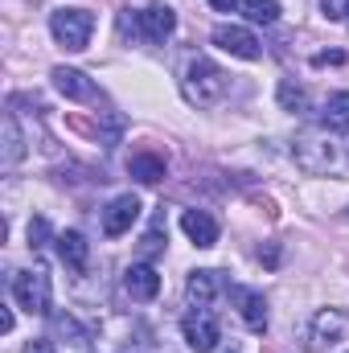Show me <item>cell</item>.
<instances>
[{
	"label": "cell",
	"mask_w": 349,
	"mask_h": 353,
	"mask_svg": "<svg viewBox=\"0 0 349 353\" xmlns=\"http://www.w3.org/2000/svg\"><path fill=\"white\" fill-rule=\"evenodd\" d=\"M226 90H230V79H226V70H222L218 62L193 58V62L185 66V79H181L185 103H193V107H214V103L226 99Z\"/></svg>",
	"instance_id": "6da1fadb"
},
{
	"label": "cell",
	"mask_w": 349,
	"mask_h": 353,
	"mask_svg": "<svg viewBox=\"0 0 349 353\" xmlns=\"http://www.w3.org/2000/svg\"><path fill=\"white\" fill-rule=\"evenodd\" d=\"M292 157H296V165H300L304 173L321 176V173H333V169H337L341 148H337L329 136H321V132H304V136H296Z\"/></svg>",
	"instance_id": "7a4b0ae2"
},
{
	"label": "cell",
	"mask_w": 349,
	"mask_h": 353,
	"mask_svg": "<svg viewBox=\"0 0 349 353\" xmlns=\"http://www.w3.org/2000/svg\"><path fill=\"white\" fill-rule=\"evenodd\" d=\"M50 33H54V41H58L62 50L79 54V50L90 46L94 17H90L87 8H54V12H50Z\"/></svg>",
	"instance_id": "3957f363"
},
{
	"label": "cell",
	"mask_w": 349,
	"mask_h": 353,
	"mask_svg": "<svg viewBox=\"0 0 349 353\" xmlns=\"http://www.w3.org/2000/svg\"><path fill=\"white\" fill-rule=\"evenodd\" d=\"M12 300L33 316H50V275H46V267L17 271L12 275Z\"/></svg>",
	"instance_id": "277c9868"
},
{
	"label": "cell",
	"mask_w": 349,
	"mask_h": 353,
	"mask_svg": "<svg viewBox=\"0 0 349 353\" xmlns=\"http://www.w3.org/2000/svg\"><path fill=\"white\" fill-rule=\"evenodd\" d=\"M349 341V312L346 308H321L308 325V345L317 353L325 350H337Z\"/></svg>",
	"instance_id": "5b68a950"
},
{
	"label": "cell",
	"mask_w": 349,
	"mask_h": 353,
	"mask_svg": "<svg viewBox=\"0 0 349 353\" xmlns=\"http://www.w3.org/2000/svg\"><path fill=\"white\" fill-rule=\"evenodd\" d=\"M181 337L193 353H214L222 341V329H218V316L214 308H189L185 321H181Z\"/></svg>",
	"instance_id": "8992f818"
},
{
	"label": "cell",
	"mask_w": 349,
	"mask_h": 353,
	"mask_svg": "<svg viewBox=\"0 0 349 353\" xmlns=\"http://www.w3.org/2000/svg\"><path fill=\"white\" fill-rule=\"evenodd\" d=\"M123 29H132L140 41H165V37H173V29H177V12L169 4H148L136 17H123Z\"/></svg>",
	"instance_id": "52a82bcc"
},
{
	"label": "cell",
	"mask_w": 349,
	"mask_h": 353,
	"mask_svg": "<svg viewBox=\"0 0 349 353\" xmlns=\"http://www.w3.org/2000/svg\"><path fill=\"white\" fill-rule=\"evenodd\" d=\"M214 46L226 50L230 58H243V62L263 58V41L251 29H243V25H218V29H214Z\"/></svg>",
	"instance_id": "ba28073f"
},
{
	"label": "cell",
	"mask_w": 349,
	"mask_h": 353,
	"mask_svg": "<svg viewBox=\"0 0 349 353\" xmlns=\"http://www.w3.org/2000/svg\"><path fill=\"white\" fill-rule=\"evenodd\" d=\"M136 218H140V197H136V193H119V197L103 210V234H107V239H119V234H128V230L136 226Z\"/></svg>",
	"instance_id": "9c48e42d"
},
{
	"label": "cell",
	"mask_w": 349,
	"mask_h": 353,
	"mask_svg": "<svg viewBox=\"0 0 349 353\" xmlns=\"http://www.w3.org/2000/svg\"><path fill=\"white\" fill-rule=\"evenodd\" d=\"M230 300L239 304V316H243V325H247L251 333H263V329H267V300H263V292L235 283V288H230Z\"/></svg>",
	"instance_id": "30bf717a"
},
{
	"label": "cell",
	"mask_w": 349,
	"mask_h": 353,
	"mask_svg": "<svg viewBox=\"0 0 349 353\" xmlns=\"http://www.w3.org/2000/svg\"><path fill=\"white\" fill-rule=\"evenodd\" d=\"M157 292H161V275L152 263H132L123 271V296L144 304V300H157Z\"/></svg>",
	"instance_id": "8fae6325"
},
{
	"label": "cell",
	"mask_w": 349,
	"mask_h": 353,
	"mask_svg": "<svg viewBox=\"0 0 349 353\" xmlns=\"http://www.w3.org/2000/svg\"><path fill=\"white\" fill-rule=\"evenodd\" d=\"M181 230H185V234H189V243H193V247H201V251L218 247V222H214L206 210H185V214H181Z\"/></svg>",
	"instance_id": "7c38bea8"
},
{
	"label": "cell",
	"mask_w": 349,
	"mask_h": 353,
	"mask_svg": "<svg viewBox=\"0 0 349 353\" xmlns=\"http://www.w3.org/2000/svg\"><path fill=\"white\" fill-rule=\"evenodd\" d=\"M218 292H222L218 271H189V279H185V300H189V308H210V304L218 300Z\"/></svg>",
	"instance_id": "4fadbf2b"
},
{
	"label": "cell",
	"mask_w": 349,
	"mask_h": 353,
	"mask_svg": "<svg viewBox=\"0 0 349 353\" xmlns=\"http://www.w3.org/2000/svg\"><path fill=\"white\" fill-rule=\"evenodd\" d=\"M54 87L58 94H66V99H74V103H90L94 99V83H90L83 70H74V66H54Z\"/></svg>",
	"instance_id": "5bb4252c"
},
{
	"label": "cell",
	"mask_w": 349,
	"mask_h": 353,
	"mask_svg": "<svg viewBox=\"0 0 349 353\" xmlns=\"http://www.w3.org/2000/svg\"><path fill=\"white\" fill-rule=\"evenodd\" d=\"M54 243H58V259L70 267V271H87V263H90V243L79 234V230H62Z\"/></svg>",
	"instance_id": "9a60e30c"
},
{
	"label": "cell",
	"mask_w": 349,
	"mask_h": 353,
	"mask_svg": "<svg viewBox=\"0 0 349 353\" xmlns=\"http://www.w3.org/2000/svg\"><path fill=\"white\" fill-rule=\"evenodd\" d=\"M50 329H54V341H66L70 350H79V353L90 350V333L70 312H50Z\"/></svg>",
	"instance_id": "2e32d148"
},
{
	"label": "cell",
	"mask_w": 349,
	"mask_h": 353,
	"mask_svg": "<svg viewBox=\"0 0 349 353\" xmlns=\"http://www.w3.org/2000/svg\"><path fill=\"white\" fill-rule=\"evenodd\" d=\"M128 173L136 176L140 185H161L165 181V157H157V152H136L132 161H128Z\"/></svg>",
	"instance_id": "e0dca14e"
},
{
	"label": "cell",
	"mask_w": 349,
	"mask_h": 353,
	"mask_svg": "<svg viewBox=\"0 0 349 353\" xmlns=\"http://www.w3.org/2000/svg\"><path fill=\"white\" fill-rule=\"evenodd\" d=\"M321 123H325L329 132H346L349 128V90H337V94L325 99V107H321Z\"/></svg>",
	"instance_id": "ac0fdd59"
},
{
	"label": "cell",
	"mask_w": 349,
	"mask_h": 353,
	"mask_svg": "<svg viewBox=\"0 0 349 353\" xmlns=\"http://www.w3.org/2000/svg\"><path fill=\"white\" fill-rule=\"evenodd\" d=\"M25 157V140H21V128H17V115L12 111H4V169H12L17 161Z\"/></svg>",
	"instance_id": "d6986e66"
},
{
	"label": "cell",
	"mask_w": 349,
	"mask_h": 353,
	"mask_svg": "<svg viewBox=\"0 0 349 353\" xmlns=\"http://www.w3.org/2000/svg\"><path fill=\"white\" fill-rule=\"evenodd\" d=\"M251 25H275L279 21V0H243L239 4Z\"/></svg>",
	"instance_id": "ffe728a7"
},
{
	"label": "cell",
	"mask_w": 349,
	"mask_h": 353,
	"mask_svg": "<svg viewBox=\"0 0 349 353\" xmlns=\"http://www.w3.org/2000/svg\"><path fill=\"white\" fill-rule=\"evenodd\" d=\"M279 107H283V111H304V107H308L304 87L292 83V79H283V83H279Z\"/></svg>",
	"instance_id": "44dd1931"
},
{
	"label": "cell",
	"mask_w": 349,
	"mask_h": 353,
	"mask_svg": "<svg viewBox=\"0 0 349 353\" xmlns=\"http://www.w3.org/2000/svg\"><path fill=\"white\" fill-rule=\"evenodd\" d=\"M161 251H165V222H157V226L144 234V243H140V255H144V259H157Z\"/></svg>",
	"instance_id": "7402d4cb"
},
{
	"label": "cell",
	"mask_w": 349,
	"mask_h": 353,
	"mask_svg": "<svg viewBox=\"0 0 349 353\" xmlns=\"http://www.w3.org/2000/svg\"><path fill=\"white\" fill-rule=\"evenodd\" d=\"M46 243H50V222H46V218H33V222H29V247L41 251Z\"/></svg>",
	"instance_id": "603a6c76"
},
{
	"label": "cell",
	"mask_w": 349,
	"mask_h": 353,
	"mask_svg": "<svg viewBox=\"0 0 349 353\" xmlns=\"http://www.w3.org/2000/svg\"><path fill=\"white\" fill-rule=\"evenodd\" d=\"M321 17H325V21H346L349 0H321Z\"/></svg>",
	"instance_id": "cb8c5ba5"
},
{
	"label": "cell",
	"mask_w": 349,
	"mask_h": 353,
	"mask_svg": "<svg viewBox=\"0 0 349 353\" xmlns=\"http://www.w3.org/2000/svg\"><path fill=\"white\" fill-rule=\"evenodd\" d=\"M329 62H333V66H341V62H346V54H341V50H333V54H317V58H312V66H329Z\"/></svg>",
	"instance_id": "d4e9b609"
},
{
	"label": "cell",
	"mask_w": 349,
	"mask_h": 353,
	"mask_svg": "<svg viewBox=\"0 0 349 353\" xmlns=\"http://www.w3.org/2000/svg\"><path fill=\"white\" fill-rule=\"evenodd\" d=\"M21 353H58V350H54V341H50V337H41V341H29Z\"/></svg>",
	"instance_id": "484cf974"
},
{
	"label": "cell",
	"mask_w": 349,
	"mask_h": 353,
	"mask_svg": "<svg viewBox=\"0 0 349 353\" xmlns=\"http://www.w3.org/2000/svg\"><path fill=\"white\" fill-rule=\"evenodd\" d=\"M210 4H214V8H218V12H230V8H239V4H243V0H210Z\"/></svg>",
	"instance_id": "4316f807"
},
{
	"label": "cell",
	"mask_w": 349,
	"mask_h": 353,
	"mask_svg": "<svg viewBox=\"0 0 349 353\" xmlns=\"http://www.w3.org/2000/svg\"><path fill=\"white\" fill-rule=\"evenodd\" d=\"M8 329H12V312L4 308V312H0V333H8Z\"/></svg>",
	"instance_id": "83f0119b"
},
{
	"label": "cell",
	"mask_w": 349,
	"mask_h": 353,
	"mask_svg": "<svg viewBox=\"0 0 349 353\" xmlns=\"http://www.w3.org/2000/svg\"><path fill=\"white\" fill-rule=\"evenodd\" d=\"M346 25H349V17H346Z\"/></svg>",
	"instance_id": "f1b7e54d"
}]
</instances>
